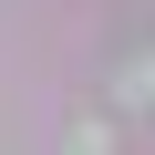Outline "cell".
Listing matches in <instances>:
<instances>
[{
  "label": "cell",
  "instance_id": "1",
  "mask_svg": "<svg viewBox=\"0 0 155 155\" xmlns=\"http://www.w3.org/2000/svg\"><path fill=\"white\" fill-rule=\"evenodd\" d=\"M72 155H114V145H104V124H83V134H72Z\"/></svg>",
  "mask_w": 155,
  "mask_h": 155
}]
</instances>
